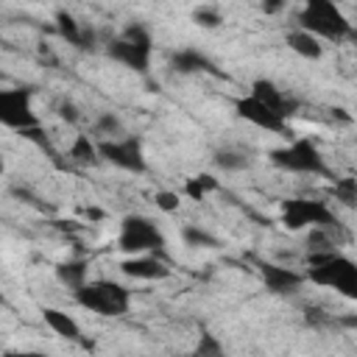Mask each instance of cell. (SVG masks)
Segmentation results:
<instances>
[{
  "label": "cell",
  "instance_id": "7",
  "mask_svg": "<svg viewBox=\"0 0 357 357\" xmlns=\"http://www.w3.org/2000/svg\"><path fill=\"white\" fill-rule=\"evenodd\" d=\"M279 220L290 231H298V229H307V226L310 229H324V231L337 229V218L329 209V204L326 201H312V198H287V201H282Z\"/></svg>",
  "mask_w": 357,
  "mask_h": 357
},
{
  "label": "cell",
  "instance_id": "23",
  "mask_svg": "<svg viewBox=\"0 0 357 357\" xmlns=\"http://www.w3.org/2000/svg\"><path fill=\"white\" fill-rule=\"evenodd\" d=\"M192 357H226V349H223V343L215 332L201 329V335L195 340V349H192Z\"/></svg>",
  "mask_w": 357,
  "mask_h": 357
},
{
  "label": "cell",
  "instance_id": "26",
  "mask_svg": "<svg viewBox=\"0 0 357 357\" xmlns=\"http://www.w3.org/2000/svg\"><path fill=\"white\" fill-rule=\"evenodd\" d=\"M307 245H310V254L335 251V240H332V231H324V229H312V231H310V237H307Z\"/></svg>",
  "mask_w": 357,
  "mask_h": 357
},
{
  "label": "cell",
  "instance_id": "14",
  "mask_svg": "<svg viewBox=\"0 0 357 357\" xmlns=\"http://www.w3.org/2000/svg\"><path fill=\"white\" fill-rule=\"evenodd\" d=\"M170 70L178 75H201V73H218L212 59L201 53L198 47H181L170 56Z\"/></svg>",
  "mask_w": 357,
  "mask_h": 357
},
{
  "label": "cell",
  "instance_id": "10",
  "mask_svg": "<svg viewBox=\"0 0 357 357\" xmlns=\"http://www.w3.org/2000/svg\"><path fill=\"white\" fill-rule=\"evenodd\" d=\"M234 112H237V117H243L245 123H251V126H257V128H262L268 134H284L287 131V120L279 117V114H273L268 106H262L251 95L237 98L234 100Z\"/></svg>",
  "mask_w": 357,
  "mask_h": 357
},
{
  "label": "cell",
  "instance_id": "4",
  "mask_svg": "<svg viewBox=\"0 0 357 357\" xmlns=\"http://www.w3.org/2000/svg\"><path fill=\"white\" fill-rule=\"evenodd\" d=\"M75 304L95 312V315H106V318H117V315H126L128 307H131V290L123 287L120 282H112V279H95V282H86L84 287H78L73 293Z\"/></svg>",
  "mask_w": 357,
  "mask_h": 357
},
{
  "label": "cell",
  "instance_id": "29",
  "mask_svg": "<svg viewBox=\"0 0 357 357\" xmlns=\"http://www.w3.org/2000/svg\"><path fill=\"white\" fill-rule=\"evenodd\" d=\"M59 117H61L64 123H78L81 112H78V106H75L73 100H61V103H59Z\"/></svg>",
  "mask_w": 357,
  "mask_h": 357
},
{
  "label": "cell",
  "instance_id": "3",
  "mask_svg": "<svg viewBox=\"0 0 357 357\" xmlns=\"http://www.w3.org/2000/svg\"><path fill=\"white\" fill-rule=\"evenodd\" d=\"M298 28L307 31L310 36H315L318 42H343L354 36L351 22L343 17V11L329 3V0H310L301 11H298Z\"/></svg>",
  "mask_w": 357,
  "mask_h": 357
},
{
  "label": "cell",
  "instance_id": "19",
  "mask_svg": "<svg viewBox=\"0 0 357 357\" xmlns=\"http://www.w3.org/2000/svg\"><path fill=\"white\" fill-rule=\"evenodd\" d=\"M287 47L293 50V53H298L301 59H321L324 56V45L315 39V36H310L307 31H301V28H293L290 33H287Z\"/></svg>",
  "mask_w": 357,
  "mask_h": 357
},
{
  "label": "cell",
  "instance_id": "12",
  "mask_svg": "<svg viewBox=\"0 0 357 357\" xmlns=\"http://www.w3.org/2000/svg\"><path fill=\"white\" fill-rule=\"evenodd\" d=\"M120 271L128 279L137 282H162L170 276V265L159 254H142V257H128L120 262Z\"/></svg>",
  "mask_w": 357,
  "mask_h": 357
},
{
  "label": "cell",
  "instance_id": "20",
  "mask_svg": "<svg viewBox=\"0 0 357 357\" xmlns=\"http://www.w3.org/2000/svg\"><path fill=\"white\" fill-rule=\"evenodd\" d=\"M218 190H220V181H218L212 173H195V176H190V178L184 181V187H181L178 195H187V198H192V201H204L206 195H212V192H218Z\"/></svg>",
  "mask_w": 357,
  "mask_h": 357
},
{
  "label": "cell",
  "instance_id": "1",
  "mask_svg": "<svg viewBox=\"0 0 357 357\" xmlns=\"http://www.w3.org/2000/svg\"><path fill=\"white\" fill-rule=\"evenodd\" d=\"M307 265L310 271L304 279H310L312 284L335 287L346 298H357V265L349 257H343L337 248L324 254H310Z\"/></svg>",
  "mask_w": 357,
  "mask_h": 357
},
{
  "label": "cell",
  "instance_id": "9",
  "mask_svg": "<svg viewBox=\"0 0 357 357\" xmlns=\"http://www.w3.org/2000/svg\"><path fill=\"white\" fill-rule=\"evenodd\" d=\"M98 156H100V162H109V165L128 170V173H145L148 170L142 142L131 134H126L120 139H98Z\"/></svg>",
  "mask_w": 357,
  "mask_h": 357
},
{
  "label": "cell",
  "instance_id": "18",
  "mask_svg": "<svg viewBox=\"0 0 357 357\" xmlns=\"http://www.w3.org/2000/svg\"><path fill=\"white\" fill-rule=\"evenodd\" d=\"M67 156H70V162H75V165H81V167H95V165L100 162V156H98V142H95L89 134H75V139H73L70 148H67Z\"/></svg>",
  "mask_w": 357,
  "mask_h": 357
},
{
  "label": "cell",
  "instance_id": "6",
  "mask_svg": "<svg viewBox=\"0 0 357 357\" xmlns=\"http://www.w3.org/2000/svg\"><path fill=\"white\" fill-rule=\"evenodd\" d=\"M271 162L284 170V173H301V176H329V167H326V159L321 153V148L307 139V137H298L293 139L290 145H282V148H273L271 151Z\"/></svg>",
  "mask_w": 357,
  "mask_h": 357
},
{
  "label": "cell",
  "instance_id": "24",
  "mask_svg": "<svg viewBox=\"0 0 357 357\" xmlns=\"http://www.w3.org/2000/svg\"><path fill=\"white\" fill-rule=\"evenodd\" d=\"M181 240H184L187 245H192V248H218V237L209 234V231L201 229V226H192V223L181 229Z\"/></svg>",
  "mask_w": 357,
  "mask_h": 357
},
{
  "label": "cell",
  "instance_id": "33",
  "mask_svg": "<svg viewBox=\"0 0 357 357\" xmlns=\"http://www.w3.org/2000/svg\"><path fill=\"white\" fill-rule=\"evenodd\" d=\"M6 173V162H3V156H0V176Z\"/></svg>",
  "mask_w": 357,
  "mask_h": 357
},
{
  "label": "cell",
  "instance_id": "28",
  "mask_svg": "<svg viewBox=\"0 0 357 357\" xmlns=\"http://www.w3.org/2000/svg\"><path fill=\"white\" fill-rule=\"evenodd\" d=\"M153 204H156L162 212H176L178 204H181V195H178V192H170V190H159V192L153 195Z\"/></svg>",
  "mask_w": 357,
  "mask_h": 357
},
{
  "label": "cell",
  "instance_id": "27",
  "mask_svg": "<svg viewBox=\"0 0 357 357\" xmlns=\"http://www.w3.org/2000/svg\"><path fill=\"white\" fill-rule=\"evenodd\" d=\"M192 20H195L198 25H204V28H218V25L223 22V14H220L218 8H212V6H201V8L192 11Z\"/></svg>",
  "mask_w": 357,
  "mask_h": 357
},
{
  "label": "cell",
  "instance_id": "11",
  "mask_svg": "<svg viewBox=\"0 0 357 357\" xmlns=\"http://www.w3.org/2000/svg\"><path fill=\"white\" fill-rule=\"evenodd\" d=\"M259 276H262L265 290L273 293V296H293L304 284V273H298L293 268H284V265H276V262H262Z\"/></svg>",
  "mask_w": 357,
  "mask_h": 357
},
{
  "label": "cell",
  "instance_id": "22",
  "mask_svg": "<svg viewBox=\"0 0 357 357\" xmlns=\"http://www.w3.org/2000/svg\"><path fill=\"white\" fill-rule=\"evenodd\" d=\"M95 134L100 139H120V137H126V128H123V120L114 112H103L95 120Z\"/></svg>",
  "mask_w": 357,
  "mask_h": 357
},
{
  "label": "cell",
  "instance_id": "30",
  "mask_svg": "<svg viewBox=\"0 0 357 357\" xmlns=\"http://www.w3.org/2000/svg\"><path fill=\"white\" fill-rule=\"evenodd\" d=\"M0 357H47L45 351H33V349H22V351H6Z\"/></svg>",
  "mask_w": 357,
  "mask_h": 357
},
{
  "label": "cell",
  "instance_id": "31",
  "mask_svg": "<svg viewBox=\"0 0 357 357\" xmlns=\"http://www.w3.org/2000/svg\"><path fill=\"white\" fill-rule=\"evenodd\" d=\"M279 8H282V6H276V3H262V11H265V14H273V11H279Z\"/></svg>",
  "mask_w": 357,
  "mask_h": 357
},
{
  "label": "cell",
  "instance_id": "13",
  "mask_svg": "<svg viewBox=\"0 0 357 357\" xmlns=\"http://www.w3.org/2000/svg\"><path fill=\"white\" fill-rule=\"evenodd\" d=\"M251 98H257L262 106H268L273 114H279V117H290L296 109H298V100H293L287 92H282L273 81H268V78H257L254 84H251V92H248Z\"/></svg>",
  "mask_w": 357,
  "mask_h": 357
},
{
  "label": "cell",
  "instance_id": "32",
  "mask_svg": "<svg viewBox=\"0 0 357 357\" xmlns=\"http://www.w3.org/2000/svg\"><path fill=\"white\" fill-rule=\"evenodd\" d=\"M86 218H103V212L100 209H86Z\"/></svg>",
  "mask_w": 357,
  "mask_h": 357
},
{
  "label": "cell",
  "instance_id": "15",
  "mask_svg": "<svg viewBox=\"0 0 357 357\" xmlns=\"http://www.w3.org/2000/svg\"><path fill=\"white\" fill-rule=\"evenodd\" d=\"M56 31L61 33V39H67L70 45L75 47H92L95 42V33L89 28H84L73 14L67 11H56Z\"/></svg>",
  "mask_w": 357,
  "mask_h": 357
},
{
  "label": "cell",
  "instance_id": "2",
  "mask_svg": "<svg viewBox=\"0 0 357 357\" xmlns=\"http://www.w3.org/2000/svg\"><path fill=\"white\" fill-rule=\"evenodd\" d=\"M106 56L117 64H123L131 73L148 75L151 56H153V36L142 22H128L120 36H114L106 45Z\"/></svg>",
  "mask_w": 357,
  "mask_h": 357
},
{
  "label": "cell",
  "instance_id": "16",
  "mask_svg": "<svg viewBox=\"0 0 357 357\" xmlns=\"http://www.w3.org/2000/svg\"><path fill=\"white\" fill-rule=\"evenodd\" d=\"M42 321H45L56 335H61V337H67V340H81V326H78V321H75L73 315H67L64 310H59V307H45V310H42Z\"/></svg>",
  "mask_w": 357,
  "mask_h": 357
},
{
  "label": "cell",
  "instance_id": "5",
  "mask_svg": "<svg viewBox=\"0 0 357 357\" xmlns=\"http://www.w3.org/2000/svg\"><path fill=\"white\" fill-rule=\"evenodd\" d=\"M117 245L128 257H142V254H162L167 243H165V234L156 226V220L134 212V215H126L120 220Z\"/></svg>",
  "mask_w": 357,
  "mask_h": 357
},
{
  "label": "cell",
  "instance_id": "21",
  "mask_svg": "<svg viewBox=\"0 0 357 357\" xmlns=\"http://www.w3.org/2000/svg\"><path fill=\"white\" fill-rule=\"evenodd\" d=\"M212 162H215L223 173H237V170L251 167V156L243 153V151H231V148H220V151H215Z\"/></svg>",
  "mask_w": 357,
  "mask_h": 357
},
{
  "label": "cell",
  "instance_id": "8",
  "mask_svg": "<svg viewBox=\"0 0 357 357\" xmlns=\"http://www.w3.org/2000/svg\"><path fill=\"white\" fill-rule=\"evenodd\" d=\"M33 89L28 86H3L0 89V126L17 134L39 128V117L31 106Z\"/></svg>",
  "mask_w": 357,
  "mask_h": 357
},
{
  "label": "cell",
  "instance_id": "25",
  "mask_svg": "<svg viewBox=\"0 0 357 357\" xmlns=\"http://www.w3.org/2000/svg\"><path fill=\"white\" fill-rule=\"evenodd\" d=\"M332 195H335V201H340L343 206H354V204H357V181H354L351 176L335 178V184H332Z\"/></svg>",
  "mask_w": 357,
  "mask_h": 357
},
{
  "label": "cell",
  "instance_id": "17",
  "mask_svg": "<svg viewBox=\"0 0 357 357\" xmlns=\"http://www.w3.org/2000/svg\"><path fill=\"white\" fill-rule=\"evenodd\" d=\"M86 276H89L86 259H67V262H59V265H56V279H59L67 290H73V293L89 282Z\"/></svg>",
  "mask_w": 357,
  "mask_h": 357
}]
</instances>
